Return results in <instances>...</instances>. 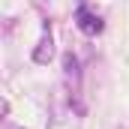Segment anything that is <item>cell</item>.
Wrapping results in <instances>:
<instances>
[{
	"instance_id": "1",
	"label": "cell",
	"mask_w": 129,
	"mask_h": 129,
	"mask_svg": "<svg viewBox=\"0 0 129 129\" xmlns=\"http://www.w3.org/2000/svg\"><path fill=\"white\" fill-rule=\"evenodd\" d=\"M75 24H78L84 33H90V36H96V33L105 30V21H102L99 15H93L87 6H78V9H75Z\"/></svg>"
},
{
	"instance_id": "2",
	"label": "cell",
	"mask_w": 129,
	"mask_h": 129,
	"mask_svg": "<svg viewBox=\"0 0 129 129\" xmlns=\"http://www.w3.org/2000/svg\"><path fill=\"white\" fill-rule=\"evenodd\" d=\"M51 57H54V45H51V36L45 33V36H42V45L33 51V60H36V63H48Z\"/></svg>"
}]
</instances>
